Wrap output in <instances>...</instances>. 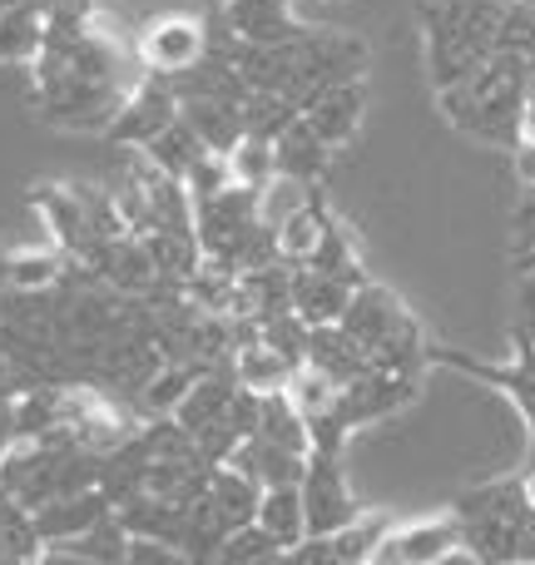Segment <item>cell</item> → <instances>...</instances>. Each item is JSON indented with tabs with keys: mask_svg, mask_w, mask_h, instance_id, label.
Listing matches in <instances>:
<instances>
[{
	"mask_svg": "<svg viewBox=\"0 0 535 565\" xmlns=\"http://www.w3.org/2000/svg\"><path fill=\"white\" fill-rule=\"evenodd\" d=\"M125 50L109 30L95 25V10H55L45 50L35 60V115L55 129H99L129 99Z\"/></svg>",
	"mask_w": 535,
	"mask_h": 565,
	"instance_id": "6da1fadb",
	"label": "cell"
},
{
	"mask_svg": "<svg viewBox=\"0 0 535 565\" xmlns=\"http://www.w3.org/2000/svg\"><path fill=\"white\" fill-rule=\"evenodd\" d=\"M531 85H535V60L516 55V50H496L477 75L437 89V105H441V115H447V125L471 135L477 145L516 149Z\"/></svg>",
	"mask_w": 535,
	"mask_h": 565,
	"instance_id": "7a4b0ae2",
	"label": "cell"
},
{
	"mask_svg": "<svg viewBox=\"0 0 535 565\" xmlns=\"http://www.w3.org/2000/svg\"><path fill=\"white\" fill-rule=\"evenodd\" d=\"M501 15H506V0H427L421 30H427L431 85L447 89L457 79L477 75L496 55Z\"/></svg>",
	"mask_w": 535,
	"mask_h": 565,
	"instance_id": "3957f363",
	"label": "cell"
},
{
	"mask_svg": "<svg viewBox=\"0 0 535 565\" xmlns=\"http://www.w3.org/2000/svg\"><path fill=\"white\" fill-rule=\"evenodd\" d=\"M199 244L208 264H224L228 274L278 264V224L264 214V194L244 184L199 199Z\"/></svg>",
	"mask_w": 535,
	"mask_h": 565,
	"instance_id": "277c9868",
	"label": "cell"
},
{
	"mask_svg": "<svg viewBox=\"0 0 535 565\" xmlns=\"http://www.w3.org/2000/svg\"><path fill=\"white\" fill-rule=\"evenodd\" d=\"M342 328H347L352 342L367 352L372 367L407 372V377H421V367H427V338H421V322L411 318L407 302H402L392 288H382L377 278L362 282V288L352 292L347 312H342Z\"/></svg>",
	"mask_w": 535,
	"mask_h": 565,
	"instance_id": "5b68a950",
	"label": "cell"
},
{
	"mask_svg": "<svg viewBox=\"0 0 535 565\" xmlns=\"http://www.w3.org/2000/svg\"><path fill=\"white\" fill-rule=\"evenodd\" d=\"M511 338H516V358L506 367H491V362L471 358L461 348H447V342H427V367H447L481 382V387H496L526 422V467L521 471H535V338L531 332H511Z\"/></svg>",
	"mask_w": 535,
	"mask_h": 565,
	"instance_id": "8992f818",
	"label": "cell"
},
{
	"mask_svg": "<svg viewBox=\"0 0 535 565\" xmlns=\"http://www.w3.org/2000/svg\"><path fill=\"white\" fill-rule=\"evenodd\" d=\"M362 75H367V40L347 35V30H308L292 40V79L282 95L298 109H308L322 89Z\"/></svg>",
	"mask_w": 535,
	"mask_h": 565,
	"instance_id": "52a82bcc",
	"label": "cell"
},
{
	"mask_svg": "<svg viewBox=\"0 0 535 565\" xmlns=\"http://www.w3.org/2000/svg\"><path fill=\"white\" fill-rule=\"evenodd\" d=\"M208 45H214V25L204 15H189V10H164L135 40L139 65L154 75H184L208 55Z\"/></svg>",
	"mask_w": 535,
	"mask_h": 565,
	"instance_id": "ba28073f",
	"label": "cell"
},
{
	"mask_svg": "<svg viewBox=\"0 0 535 565\" xmlns=\"http://www.w3.org/2000/svg\"><path fill=\"white\" fill-rule=\"evenodd\" d=\"M179 115H184V105H179L174 79L145 70V75H139V85L129 89V99L119 105V115L109 119L105 139H109V145H119V149H149Z\"/></svg>",
	"mask_w": 535,
	"mask_h": 565,
	"instance_id": "9c48e42d",
	"label": "cell"
},
{
	"mask_svg": "<svg viewBox=\"0 0 535 565\" xmlns=\"http://www.w3.org/2000/svg\"><path fill=\"white\" fill-rule=\"evenodd\" d=\"M302 507H308V536H328V531H342L367 516L362 501L352 497L347 477H342V451H308Z\"/></svg>",
	"mask_w": 535,
	"mask_h": 565,
	"instance_id": "30bf717a",
	"label": "cell"
},
{
	"mask_svg": "<svg viewBox=\"0 0 535 565\" xmlns=\"http://www.w3.org/2000/svg\"><path fill=\"white\" fill-rule=\"evenodd\" d=\"M421 392V377H407V372H382V367H367L357 382H347L338 397V422L352 431H367V427H382L392 422L402 407H411Z\"/></svg>",
	"mask_w": 535,
	"mask_h": 565,
	"instance_id": "8fae6325",
	"label": "cell"
},
{
	"mask_svg": "<svg viewBox=\"0 0 535 565\" xmlns=\"http://www.w3.org/2000/svg\"><path fill=\"white\" fill-rule=\"evenodd\" d=\"M30 204H35V214L45 218V234L55 238L60 254H69L75 264H89V258L99 254V238H95V224H89V209L85 199H79L75 184H30Z\"/></svg>",
	"mask_w": 535,
	"mask_h": 565,
	"instance_id": "7c38bea8",
	"label": "cell"
},
{
	"mask_svg": "<svg viewBox=\"0 0 535 565\" xmlns=\"http://www.w3.org/2000/svg\"><path fill=\"white\" fill-rule=\"evenodd\" d=\"M397 526L387 511H372V516L352 521L342 531H328V536H308L302 546L282 551V565H372L382 536Z\"/></svg>",
	"mask_w": 535,
	"mask_h": 565,
	"instance_id": "4fadbf2b",
	"label": "cell"
},
{
	"mask_svg": "<svg viewBox=\"0 0 535 565\" xmlns=\"http://www.w3.org/2000/svg\"><path fill=\"white\" fill-rule=\"evenodd\" d=\"M214 20L244 45H288V40L308 35L292 0H224L214 6Z\"/></svg>",
	"mask_w": 535,
	"mask_h": 565,
	"instance_id": "5bb4252c",
	"label": "cell"
},
{
	"mask_svg": "<svg viewBox=\"0 0 535 565\" xmlns=\"http://www.w3.org/2000/svg\"><path fill=\"white\" fill-rule=\"evenodd\" d=\"M461 546V521L451 516H431V521H397V526L382 536L372 565H431L447 551Z\"/></svg>",
	"mask_w": 535,
	"mask_h": 565,
	"instance_id": "9a60e30c",
	"label": "cell"
},
{
	"mask_svg": "<svg viewBox=\"0 0 535 565\" xmlns=\"http://www.w3.org/2000/svg\"><path fill=\"white\" fill-rule=\"evenodd\" d=\"M85 268L99 282H109L115 292H129V298H149V292L164 282L154 268V254H149V244L139 234H125V238H115V244H105Z\"/></svg>",
	"mask_w": 535,
	"mask_h": 565,
	"instance_id": "2e32d148",
	"label": "cell"
},
{
	"mask_svg": "<svg viewBox=\"0 0 535 565\" xmlns=\"http://www.w3.org/2000/svg\"><path fill=\"white\" fill-rule=\"evenodd\" d=\"M362 115H367V85H362V79H342V85L322 89V95L302 109V119H308L332 149H342L352 135H357Z\"/></svg>",
	"mask_w": 535,
	"mask_h": 565,
	"instance_id": "e0dca14e",
	"label": "cell"
},
{
	"mask_svg": "<svg viewBox=\"0 0 535 565\" xmlns=\"http://www.w3.org/2000/svg\"><path fill=\"white\" fill-rule=\"evenodd\" d=\"M272 159H278V179L312 189L332 164V145L308 125V119H292L278 139H272Z\"/></svg>",
	"mask_w": 535,
	"mask_h": 565,
	"instance_id": "ac0fdd59",
	"label": "cell"
},
{
	"mask_svg": "<svg viewBox=\"0 0 535 565\" xmlns=\"http://www.w3.org/2000/svg\"><path fill=\"white\" fill-rule=\"evenodd\" d=\"M105 516H115V501H109L105 487H95V491L60 497V501H50V507H40L35 511V526H40V536H45V546H55V541L85 536V531L99 526Z\"/></svg>",
	"mask_w": 535,
	"mask_h": 565,
	"instance_id": "d6986e66",
	"label": "cell"
},
{
	"mask_svg": "<svg viewBox=\"0 0 535 565\" xmlns=\"http://www.w3.org/2000/svg\"><path fill=\"white\" fill-rule=\"evenodd\" d=\"M352 282L318 274V268H292V312H298L308 328H322V322H342L352 302Z\"/></svg>",
	"mask_w": 535,
	"mask_h": 565,
	"instance_id": "ffe728a7",
	"label": "cell"
},
{
	"mask_svg": "<svg viewBox=\"0 0 535 565\" xmlns=\"http://www.w3.org/2000/svg\"><path fill=\"white\" fill-rule=\"evenodd\" d=\"M115 516L125 521L129 536H154V541H174V546H184L189 536V507L154 497V491H139V497L119 501Z\"/></svg>",
	"mask_w": 535,
	"mask_h": 565,
	"instance_id": "44dd1931",
	"label": "cell"
},
{
	"mask_svg": "<svg viewBox=\"0 0 535 565\" xmlns=\"http://www.w3.org/2000/svg\"><path fill=\"white\" fill-rule=\"evenodd\" d=\"M308 367H318L322 377L347 387V382H357L372 362H367V352L352 342V332L342 328V322H322V328H312V338H308Z\"/></svg>",
	"mask_w": 535,
	"mask_h": 565,
	"instance_id": "7402d4cb",
	"label": "cell"
},
{
	"mask_svg": "<svg viewBox=\"0 0 535 565\" xmlns=\"http://www.w3.org/2000/svg\"><path fill=\"white\" fill-rule=\"evenodd\" d=\"M184 119L194 125V135L204 139L214 154H234L248 139L244 99H184Z\"/></svg>",
	"mask_w": 535,
	"mask_h": 565,
	"instance_id": "603a6c76",
	"label": "cell"
},
{
	"mask_svg": "<svg viewBox=\"0 0 535 565\" xmlns=\"http://www.w3.org/2000/svg\"><path fill=\"white\" fill-rule=\"evenodd\" d=\"M228 467H238V471H248V477L258 481V487H302V471H308V457L302 451H288V447H278V441H268V437H248L244 447L234 451V461Z\"/></svg>",
	"mask_w": 535,
	"mask_h": 565,
	"instance_id": "cb8c5ba5",
	"label": "cell"
},
{
	"mask_svg": "<svg viewBox=\"0 0 535 565\" xmlns=\"http://www.w3.org/2000/svg\"><path fill=\"white\" fill-rule=\"evenodd\" d=\"M204 497H208V507L224 516L228 531L254 526V521H258V507H264V487H258L248 471H238V467H218Z\"/></svg>",
	"mask_w": 535,
	"mask_h": 565,
	"instance_id": "d4e9b609",
	"label": "cell"
},
{
	"mask_svg": "<svg viewBox=\"0 0 535 565\" xmlns=\"http://www.w3.org/2000/svg\"><path fill=\"white\" fill-rule=\"evenodd\" d=\"M50 35V10L40 6H0V60L6 65H35Z\"/></svg>",
	"mask_w": 535,
	"mask_h": 565,
	"instance_id": "484cf974",
	"label": "cell"
},
{
	"mask_svg": "<svg viewBox=\"0 0 535 565\" xmlns=\"http://www.w3.org/2000/svg\"><path fill=\"white\" fill-rule=\"evenodd\" d=\"M258 526L278 541V551H292L308 541V507H302V487H268L264 507H258Z\"/></svg>",
	"mask_w": 535,
	"mask_h": 565,
	"instance_id": "4316f807",
	"label": "cell"
},
{
	"mask_svg": "<svg viewBox=\"0 0 535 565\" xmlns=\"http://www.w3.org/2000/svg\"><path fill=\"white\" fill-rule=\"evenodd\" d=\"M69 264H75V258L60 254V248H15V254L0 264V282H6V288H25V292L60 288Z\"/></svg>",
	"mask_w": 535,
	"mask_h": 565,
	"instance_id": "83f0119b",
	"label": "cell"
},
{
	"mask_svg": "<svg viewBox=\"0 0 535 565\" xmlns=\"http://www.w3.org/2000/svg\"><path fill=\"white\" fill-rule=\"evenodd\" d=\"M302 268H318V274H332V278H342V282H352V288H362V282H372L367 274V264H362V254L352 248V234L342 228V218L328 209V228H322V244H318V254L308 258Z\"/></svg>",
	"mask_w": 535,
	"mask_h": 565,
	"instance_id": "f1b7e54d",
	"label": "cell"
},
{
	"mask_svg": "<svg viewBox=\"0 0 535 565\" xmlns=\"http://www.w3.org/2000/svg\"><path fill=\"white\" fill-rule=\"evenodd\" d=\"M204 377V367H189V362H164V367L149 377V387L139 392L129 407L139 412V417H174L179 402L189 397V387Z\"/></svg>",
	"mask_w": 535,
	"mask_h": 565,
	"instance_id": "f546056e",
	"label": "cell"
},
{
	"mask_svg": "<svg viewBox=\"0 0 535 565\" xmlns=\"http://www.w3.org/2000/svg\"><path fill=\"white\" fill-rule=\"evenodd\" d=\"M254 437H268L288 451H312V431H308V417L298 412L292 392H264V412H258V431Z\"/></svg>",
	"mask_w": 535,
	"mask_h": 565,
	"instance_id": "4dcf8cb0",
	"label": "cell"
},
{
	"mask_svg": "<svg viewBox=\"0 0 535 565\" xmlns=\"http://www.w3.org/2000/svg\"><path fill=\"white\" fill-rule=\"evenodd\" d=\"M145 154H149V164H154V169H164V174H174V179H184V184H189V174H194V164H199V159H204V154H214V149H208L204 139L194 135V125H189V119L179 115L174 125H169L164 135H159L154 145L145 149Z\"/></svg>",
	"mask_w": 535,
	"mask_h": 565,
	"instance_id": "1f68e13d",
	"label": "cell"
},
{
	"mask_svg": "<svg viewBox=\"0 0 535 565\" xmlns=\"http://www.w3.org/2000/svg\"><path fill=\"white\" fill-rule=\"evenodd\" d=\"M234 372H238V382L254 392H288L292 377H298V362H288L282 352H272L268 342L258 338L234 352Z\"/></svg>",
	"mask_w": 535,
	"mask_h": 565,
	"instance_id": "d6a6232c",
	"label": "cell"
},
{
	"mask_svg": "<svg viewBox=\"0 0 535 565\" xmlns=\"http://www.w3.org/2000/svg\"><path fill=\"white\" fill-rule=\"evenodd\" d=\"M244 119H248V135L254 139H278L282 129L292 125V119H302V109L292 105L288 95H268V89H248L244 99Z\"/></svg>",
	"mask_w": 535,
	"mask_h": 565,
	"instance_id": "836d02e7",
	"label": "cell"
},
{
	"mask_svg": "<svg viewBox=\"0 0 535 565\" xmlns=\"http://www.w3.org/2000/svg\"><path fill=\"white\" fill-rule=\"evenodd\" d=\"M129 541H135V536L125 531V521H119V516H105L99 526H89L85 536H75V541H55V546L79 551V556H89L95 565H125Z\"/></svg>",
	"mask_w": 535,
	"mask_h": 565,
	"instance_id": "e575fe53",
	"label": "cell"
},
{
	"mask_svg": "<svg viewBox=\"0 0 535 565\" xmlns=\"http://www.w3.org/2000/svg\"><path fill=\"white\" fill-rule=\"evenodd\" d=\"M228 169H234V184L258 189V194H268V189L278 184V159H272V145H268V139H254V135H248L244 145L228 154Z\"/></svg>",
	"mask_w": 535,
	"mask_h": 565,
	"instance_id": "d590c367",
	"label": "cell"
},
{
	"mask_svg": "<svg viewBox=\"0 0 535 565\" xmlns=\"http://www.w3.org/2000/svg\"><path fill=\"white\" fill-rule=\"evenodd\" d=\"M278 556H282V551H278V541H272L268 531L254 521V526L234 531V536H228L224 546L214 551V561H208V565H272Z\"/></svg>",
	"mask_w": 535,
	"mask_h": 565,
	"instance_id": "8d00e7d4",
	"label": "cell"
},
{
	"mask_svg": "<svg viewBox=\"0 0 535 565\" xmlns=\"http://www.w3.org/2000/svg\"><path fill=\"white\" fill-rule=\"evenodd\" d=\"M125 565H194L184 546H174V541H154V536H135L129 541V556Z\"/></svg>",
	"mask_w": 535,
	"mask_h": 565,
	"instance_id": "74e56055",
	"label": "cell"
},
{
	"mask_svg": "<svg viewBox=\"0 0 535 565\" xmlns=\"http://www.w3.org/2000/svg\"><path fill=\"white\" fill-rule=\"evenodd\" d=\"M511 332H531L535 338V274H516V328Z\"/></svg>",
	"mask_w": 535,
	"mask_h": 565,
	"instance_id": "f35d334b",
	"label": "cell"
},
{
	"mask_svg": "<svg viewBox=\"0 0 535 565\" xmlns=\"http://www.w3.org/2000/svg\"><path fill=\"white\" fill-rule=\"evenodd\" d=\"M431 565H486V561H481V556H477V551L457 546V551H447V556H441V561H431Z\"/></svg>",
	"mask_w": 535,
	"mask_h": 565,
	"instance_id": "ab89813d",
	"label": "cell"
},
{
	"mask_svg": "<svg viewBox=\"0 0 535 565\" xmlns=\"http://www.w3.org/2000/svg\"><path fill=\"white\" fill-rule=\"evenodd\" d=\"M521 145H535V85L526 99V115H521Z\"/></svg>",
	"mask_w": 535,
	"mask_h": 565,
	"instance_id": "60d3db41",
	"label": "cell"
},
{
	"mask_svg": "<svg viewBox=\"0 0 535 565\" xmlns=\"http://www.w3.org/2000/svg\"><path fill=\"white\" fill-rule=\"evenodd\" d=\"M521 561H535V507H531L526 526H521Z\"/></svg>",
	"mask_w": 535,
	"mask_h": 565,
	"instance_id": "b9f144b4",
	"label": "cell"
},
{
	"mask_svg": "<svg viewBox=\"0 0 535 565\" xmlns=\"http://www.w3.org/2000/svg\"><path fill=\"white\" fill-rule=\"evenodd\" d=\"M526 487H531V507H535V471H526Z\"/></svg>",
	"mask_w": 535,
	"mask_h": 565,
	"instance_id": "7bdbcfd3",
	"label": "cell"
},
{
	"mask_svg": "<svg viewBox=\"0 0 535 565\" xmlns=\"http://www.w3.org/2000/svg\"><path fill=\"white\" fill-rule=\"evenodd\" d=\"M511 565H535V561H511Z\"/></svg>",
	"mask_w": 535,
	"mask_h": 565,
	"instance_id": "ee69618b",
	"label": "cell"
},
{
	"mask_svg": "<svg viewBox=\"0 0 535 565\" xmlns=\"http://www.w3.org/2000/svg\"><path fill=\"white\" fill-rule=\"evenodd\" d=\"M272 565H282V556H278V561H272Z\"/></svg>",
	"mask_w": 535,
	"mask_h": 565,
	"instance_id": "f6af8a7d",
	"label": "cell"
},
{
	"mask_svg": "<svg viewBox=\"0 0 535 565\" xmlns=\"http://www.w3.org/2000/svg\"><path fill=\"white\" fill-rule=\"evenodd\" d=\"M129 6H135V0H129Z\"/></svg>",
	"mask_w": 535,
	"mask_h": 565,
	"instance_id": "bcb514c9",
	"label": "cell"
}]
</instances>
